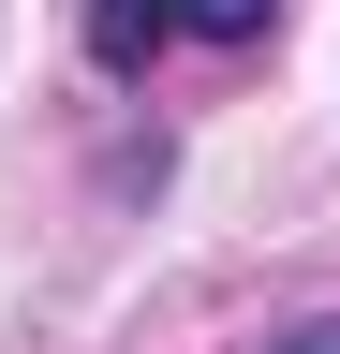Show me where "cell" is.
Segmentation results:
<instances>
[{
	"label": "cell",
	"mask_w": 340,
	"mask_h": 354,
	"mask_svg": "<svg viewBox=\"0 0 340 354\" xmlns=\"http://www.w3.org/2000/svg\"><path fill=\"white\" fill-rule=\"evenodd\" d=\"M163 30H178V0H89V59H104V74H134Z\"/></svg>",
	"instance_id": "1"
},
{
	"label": "cell",
	"mask_w": 340,
	"mask_h": 354,
	"mask_svg": "<svg viewBox=\"0 0 340 354\" xmlns=\"http://www.w3.org/2000/svg\"><path fill=\"white\" fill-rule=\"evenodd\" d=\"M281 354H340V325H296V339H281Z\"/></svg>",
	"instance_id": "3"
},
{
	"label": "cell",
	"mask_w": 340,
	"mask_h": 354,
	"mask_svg": "<svg viewBox=\"0 0 340 354\" xmlns=\"http://www.w3.org/2000/svg\"><path fill=\"white\" fill-rule=\"evenodd\" d=\"M178 30H207V44H251V30H267V0H178Z\"/></svg>",
	"instance_id": "2"
}]
</instances>
